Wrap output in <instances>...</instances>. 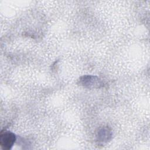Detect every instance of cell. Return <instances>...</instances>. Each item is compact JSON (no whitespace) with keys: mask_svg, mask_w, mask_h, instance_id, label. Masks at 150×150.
<instances>
[{"mask_svg":"<svg viewBox=\"0 0 150 150\" xmlns=\"http://www.w3.org/2000/svg\"><path fill=\"white\" fill-rule=\"evenodd\" d=\"M16 141L15 135L10 131H2L0 135V146L4 150L12 148Z\"/></svg>","mask_w":150,"mask_h":150,"instance_id":"2","label":"cell"},{"mask_svg":"<svg viewBox=\"0 0 150 150\" xmlns=\"http://www.w3.org/2000/svg\"><path fill=\"white\" fill-rule=\"evenodd\" d=\"M111 136V131L109 130L108 128H103L100 130H99L97 135L98 140L101 142L107 141L108 140H109Z\"/></svg>","mask_w":150,"mask_h":150,"instance_id":"3","label":"cell"},{"mask_svg":"<svg viewBox=\"0 0 150 150\" xmlns=\"http://www.w3.org/2000/svg\"><path fill=\"white\" fill-rule=\"evenodd\" d=\"M80 85L87 88H100L103 86V82L98 77L94 76L86 75L79 80Z\"/></svg>","mask_w":150,"mask_h":150,"instance_id":"1","label":"cell"}]
</instances>
